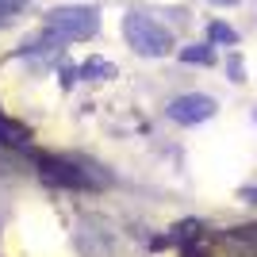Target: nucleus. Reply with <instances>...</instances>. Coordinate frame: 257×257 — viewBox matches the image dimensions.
I'll return each mask as SVG.
<instances>
[{
	"mask_svg": "<svg viewBox=\"0 0 257 257\" xmlns=\"http://www.w3.org/2000/svg\"><path fill=\"white\" fill-rule=\"evenodd\" d=\"M123 39L139 58H165L173 50V35L169 27H161L154 16H142V12H127L123 16Z\"/></svg>",
	"mask_w": 257,
	"mask_h": 257,
	"instance_id": "1",
	"label": "nucleus"
},
{
	"mask_svg": "<svg viewBox=\"0 0 257 257\" xmlns=\"http://www.w3.org/2000/svg\"><path fill=\"white\" fill-rule=\"evenodd\" d=\"M100 31V12L81 8V4H65V8L46 12V35L58 43H77V39H92Z\"/></svg>",
	"mask_w": 257,
	"mask_h": 257,
	"instance_id": "2",
	"label": "nucleus"
},
{
	"mask_svg": "<svg viewBox=\"0 0 257 257\" xmlns=\"http://www.w3.org/2000/svg\"><path fill=\"white\" fill-rule=\"evenodd\" d=\"M215 100L211 96H204V92H184V96H177V100H169V119L173 123H181V127H196V123H207V119L215 115Z\"/></svg>",
	"mask_w": 257,
	"mask_h": 257,
	"instance_id": "3",
	"label": "nucleus"
},
{
	"mask_svg": "<svg viewBox=\"0 0 257 257\" xmlns=\"http://www.w3.org/2000/svg\"><path fill=\"white\" fill-rule=\"evenodd\" d=\"M39 177L50 188H88L92 184L73 161H62V158H39Z\"/></svg>",
	"mask_w": 257,
	"mask_h": 257,
	"instance_id": "4",
	"label": "nucleus"
},
{
	"mask_svg": "<svg viewBox=\"0 0 257 257\" xmlns=\"http://www.w3.org/2000/svg\"><path fill=\"white\" fill-rule=\"evenodd\" d=\"M77 77H81V81H111V77H115V65L107 62V58H88V62L77 69Z\"/></svg>",
	"mask_w": 257,
	"mask_h": 257,
	"instance_id": "5",
	"label": "nucleus"
},
{
	"mask_svg": "<svg viewBox=\"0 0 257 257\" xmlns=\"http://www.w3.org/2000/svg\"><path fill=\"white\" fill-rule=\"evenodd\" d=\"M181 58H184V62H196V65H211V62H215V54H211V46H207V43L181 50Z\"/></svg>",
	"mask_w": 257,
	"mask_h": 257,
	"instance_id": "6",
	"label": "nucleus"
},
{
	"mask_svg": "<svg viewBox=\"0 0 257 257\" xmlns=\"http://www.w3.org/2000/svg\"><path fill=\"white\" fill-rule=\"evenodd\" d=\"M207 39H211V43H226V46L238 43L234 27H226V23H211V27H207Z\"/></svg>",
	"mask_w": 257,
	"mask_h": 257,
	"instance_id": "7",
	"label": "nucleus"
},
{
	"mask_svg": "<svg viewBox=\"0 0 257 257\" xmlns=\"http://www.w3.org/2000/svg\"><path fill=\"white\" fill-rule=\"evenodd\" d=\"M23 8H27V0H0V27H8Z\"/></svg>",
	"mask_w": 257,
	"mask_h": 257,
	"instance_id": "8",
	"label": "nucleus"
},
{
	"mask_svg": "<svg viewBox=\"0 0 257 257\" xmlns=\"http://www.w3.org/2000/svg\"><path fill=\"white\" fill-rule=\"evenodd\" d=\"M73 81H77V69H73V65H62V69H58V85L73 88Z\"/></svg>",
	"mask_w": 257,
	"mask_h": 257,
	"instance_id": "9",
	"label": "nucleus"
},
{
	"mask_svg": "<svg viewBox=\"0 0 257 257\" xmlns=\"http://www.w3.org/2000/svg\"><path fill=\"white\" fill-rule=\"evenodd\" d=\"M211 4H219V8H226V4H238V0H211Z\"/></svg>",
	"mask_w": 257,
	"mask_h": 257,
	"instance_id": "10",
	"label": "nucleus"
}]
</instances>
